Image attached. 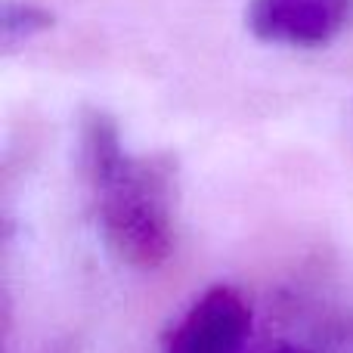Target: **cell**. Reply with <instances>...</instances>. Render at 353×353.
Wrapping results in <instances>:
<instances>
[{
  "label": "cell",
  "instance_id": "cell-1",
  "mask_svg": "<svg viewBox=\"0 0 353 353\" xmlns=\"http://www.w3.org/2000/svg\"><path fill=\"white\" fill-rule=\"evenodd\" d=\"M81 159L105 245L130 267H161L174 248L176 165L171 155H128L118 124L90 109L81 121Z\"/></svg>",
  "mask_w": 353,
  "mask_h": 353
},
{
  "label": "cell",
  "instance_id": "cell-2",
  "mask_svg": "<svg viewBox=\"0 0 353 353\" xmlns=\"http://www.w3.org/2000/svg\"><path fill=\"white\" fill-rule=\"evenodd\" d=\"M353 0H251L245 22L263 43L323 47L347 25Z\"/></svg>",
  "mask_w": 353,
  "mask_h": 353
},
{
  "label": "cell",
  "instance_id": "cell-3",
  "mask_svg": "<svg viewBox=\"0 0 353 353\" xmlns=\"http://www.w3.org/2000/svg\"><path fill=\"white\" fill-rule=\"evenodd\" d=\"M251 332V310L230 285H214L176 323L168 353H239Z\"/></svg>",
  "mask_w": 353,
  "mask_h": 353
},
{
  "label": "cell",
  "instance_id": "cell-4",
  "mask_svg": "<svg viewBox=\"0 0 353 353\" xmlns=\"http://www.w3.org/2000/svg\"><path fill=\"white\" fill-rule=\"evenodd\" d=\"M53 25V16L47 10L34 3H16L6 0L3 3V16H0V31H3V47H16V43L28 41V37L41 34Z\"/></svg>",
  "mask_w": 353,
  "mask_h": 353
},
{
  "label": "cell",
  "instance_id": "cell-5",
  "mask_svg": "<svg viewBox=\"0 0 353 353\" xmlns=\"http://www.w3.org/2000/svg\"><path fill=\"white\" fill-rule=\"evenodd\" d=\"M276 353H298V350H292V347H279Z\"/></svg>",
  "mask_w": 353,
  "mask_h": 353
}]
</instances>
